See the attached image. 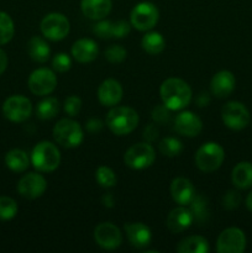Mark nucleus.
<instances>
[{
    "label": "nucleus",
    "mask_w": 252,
    "mask_h": 253,
    "mask_svg": "<svg viewBox=\"0 0 252 253\" xmlns=\"http://www.w3.org/2000/svg\"><path fill=\"white\" fill-rule=\"evenodd\" d=\"M194 221L192 212L189 209L180 205V207L175 208L172 211L168 214L167 220H166V225H167L168 230L173 234H180V232L185 231L189 229L190 225Z\"/></svg>",
    "instance_id": "nucleus-17"
},
{
    "label": "nucleus",
    "mask_w": 252,
    "mask_h": 253,
    "mask_svg": "<svg viewBox=\"0 0 252 253\" xmlns=\"http://www.w3.org/2000/svg\"><path fill=\"white\" fill-rule=\"evenodd\" d=\"M246 207L250 211H252V192L246 198Z\"/></svg>",
    "instance_id": "nucleus-46"
},
{
    "label": "nucleus",
    "mask_w": 252,
    "mask_h": 253,
    "mask_svg": "<svg viewBox=\"0 0 252 253\" xmlns=\"http://www.w3.org/2000/svg\"><path fill=\"white\" fill-rule=\"evenodd\" d=\"M16 202L10 197H0V220L2 221H7L16 216L17 214Z\"/></svg>",
    "instance_id": "nucleus-32"
},
{
    "label": "nucleus",
    "mask_w": 252,
    "mask_h": 253,
    "mask_svg": "<svg viewBox=\"0 0 252 253\" xmlns=\"http://www.w3.org/2000/svg\"><path fill=\"white\" fill-rule=\"evenodd\" d=\"M160 135V130H158L157 125L156 124H148L147 126L143 130V138H145L147 142H152Z\"/></svg>",
    "instance_id": "nucleus-41"
},
{
    "label": "nucleus",
    "mask_w": 252,
    "mask_h": 253,
    "mask_svg": "<svg viewBox=\"0 0 252 253\" xmlns=\"http://www.w3.org/2000/svg\"><path fill=\"white\" fill-rule=\"evenodd\" d=\"M156 160L152 146L147 142H140L131 146L124 155V162L131 169L141 170L151 167Z\"/></svg>",
    "instance_id": "nucleus-7"
},
{
    "label": "nucleus",
    "mask_w": 252,
    "mask_h": 253,
    "mask_svg": "<svg viewBox=\"0 0 252 253\" xmlns=\"http://www.w3.org/2000/svg\"><path fill=\"white\" fill-rule=\"evenodd\" d=\"M27 53L32 61L37 63H44L51 56V48L42 37L34 36L27 42Z\"/></svg>",
    "instance_id": "nucleus-23"
},
{
    "label": "nucleus",
    "mask_w": 252,
    "mask_h": 253,
    "mask_svg": "<svg viewBox=\"0 0 252 253\" xmlns=\"http://www.w3.org/2000/svg\"><path fill=\"white\" fill-rule=\"evenodd\" d=\"M15 34L14 21L9 14L0 11V46L9 43Z\"/></svg>",
    "instance_id": "nucleus-30"
},
{
    "label": "nucleus",
    "mask_w": 252,
    "mask_h": 253,
    "mask_svg": "<svg viewBox=\"0 0 252 253\" xmlns=\"http://www.w3.org/2000/svg\"><path fill=\"white\" fill-rule=\"evenodd\" d=\"M105 58L110 63H121L127 57V51L120 44H111L105 51Z\"/></svg>",
    "instance_id": "nucleus-34"
},
{
    "label": "nucleus",
    "mask_w": 252,
    "mask_h": 253,
    "mask_svg": "<svg viewBox=\"0 0 252 253\" xmlns=\"http://www.w3.org/2000/svg\"><path fill=\"white\" fill-rule=\"evenodd\" d=\"M5 165L12 172L22 173L29 168V156H27V153L25 151L19 150V148H14V150H10L5 155Z\"/></svg>",
    "instance_id": "nucleus-25"
},
{
    "label": "nucleus",
    "mask_w": 252,
    "mask_h": 253,
    "mask_svg": "<svg viewBox=\"0 0 252 253\" xmlns=\"http://www.w3.org/2000/svg\"><path fill=\"white\" fill-rule=\"evenodd\" d=\"M27 85H29L30 91L35 95H48L56 89L57 77L51 69L39 68L30 74Z\"/></svg>",
    "instance_id": "nucleus-10"
},
{
    "label": "nucleus",
    "mask_w": 252,
    "mask_h": 253,
    "mask_svg": "<svg viewBox=\"0 0 252 253\" xmlns=\"http://www.w3.org/2000/svg\"><path fill=\"white\" fill-rule=\"evenodd\" d=\"M82 109V100L79 96L77 95H71L64 100L63 104V110L67 115H69L71 118L77 116L79 114Z\"/></svg>",
    "instance_id": "nucleus-37"
},
{
    "label": "nucleus",
    "mask_w": 252,
    "mask_h": 253,
    "mask_svg": "<svg viewBox=\"0 0 252 253\" xmlns=\"http://www.w3.org/2000/svg\"><path fill=\"white\" fill-rule=\"evenodd\" d=\"M125 232L128 242L136 249L147 247L152 240L150 227L142 222H128L125 225Z\"/></svg>",
    "instance_id": "nucleus-18"
},
{
    "label": "nucleus",
    "mask_w": 252,
    "mask_h": 253,
    "mask_svg": "<svg viewBox=\"0 0 252 253\" xmlns=\"http://www.w3.org/2000/svg\"><path fill=\"white\" fill-rule=\"evenodd\" d=\"M7 67V56L1 48H0V76L5 72Z\"/></svg>",
    "instance_id": "nucleus-43"
},
{
    "label": "nucleus",
    "mask_w": 252,
    "mask_h": 253,
    "mask_svg": "<svg viewBox=\"0 0 252 253\" xmlns=\"http://www.w3.org/2000/svg\"><path fill=\"white\" fill-rule=\"evenodd\" d=\"M103 204L105 205L106 208H113L114 207V197L111 194L104 195L103 199H101Z\"/></svg>",
    "instance_id": "nucleus-45"
},
{
    "label": "nucleus",
    "mask_w": 252,
    "mask_h": 253,
    "mask_svg": "<svg viewBox=\"0 0 252 253\" xmlns=\"http://www.w3.org/2000/svg\"><path fill=\"white\" fill-rule=\"evenodd\" d=\"M210 251L209 242L203 236H189L178 244V253H208Z\"/></svg>",
    "instance_id": "nucleus-26"
},
{
    "label": "nucleus",
    "mask_w": 252,
    "mask_h": 253,
    "mask_svg": "<svg viewBox=\"0 0 252 253\" xmlns=\"http://www.w3.org/2000/svg\"><path fill=\"white\" fill-rule=\"evenodd\" d=\"M160 95L162 103L169 110H182L192 101V89L187 82L179 78H168L161 84Z\"/></svg>",
    "instance_id": "nucleus-1"
},
{
    "label": "nucleus",
    "mask_w": 252,
    "mask_h": 253,
    "mask_svg": "<svg viewBox=\"0 0 252 253\" xmlns=\"http://www.w3.org/2000/svg\"><path fill=\"white\" fill-rule=\"evenodd\" d=\"M53 138L58 145L66 148L78 147L84 140L83 128L72 119H62L54 125Z\"/></svg>",
    "instance_id": "nucleus-4"
},
{
    "label": "nucleus",
    "mask_w": 252,
    "mask_h": 253,
    "mask_svg": "<svg viewBox=\"0 0 252 253\" xmlns=\"http://www.w3.org/2000/svg\"><path fill=\"white\" fill-rule=\"evenodd\" d=\"M99 54L98 44L91 39H81L72 46V56L79 63H90Z\"/></svg>",
    "instance_id": "nucleus-19"
},
{
    "label": "nucleus",
    "mask_w": 252,
    "mask_h": 253,
    "mask_svg": "<svg viewBox=\"0 0 252 253\" xmlns=\"http://www.w3.org/2000/svg\"><path fill=\"white\" fill-rule=\"evenodd\" d=\"M111 0H82L81 9L84 16L90 20L105 19L111 11Z\"/></svg>",
    "instance_id": "nucleus-22"
},
{
    "label": "nucleus",
    "mask_w": 252,
    "mask_h": 253,
    "mask_svg": "<svg viewBox=\"0 0 252 253\" xmlns=\"http://www.w3.org/2000/svg\"><path fill=\"white\" fill-rule=\"evenodd\" d=\"M95 178L96 182L103 188H111L118 182V178H116V174L114 173V170L111 168L106 167V166H100L96 169Z\"/></svg>",
    "instance_id": "nucleus-33"
},
{
    "label": "nucleus",
    "mask_w": 252,
    "mask_h": 253,
    "mask_svg": "<svg viewBox=\"0 0 252 253\" xmlns=\"http://www.w3.org/2000/svg\"><path fill=\"white\" fill-rule=\"evenodd\" d=\"M131 24L125 20H119L113 24V37L114 39H124L130 34Z\"/></svg>",
    "instance_id": "nucleus-40"
},
{
    "label": "nucleus",
    "mask_w": 252,
    "mask_h": 253,
    "mask_svg": "<svg viewBox=\"0 0 252 253\" xmlns=\"http://www.w3.org/2000/svg\"><path fill=\"white\" fill-rule=\"evenodd\" d=\"M241 203V195L236 190H229L226 194L222 198V205H224L225 209L227 210H234Z\"/></svg>",
    "instance_id": "nucleus-39"
},
{
    "label": "nucleus",
    "mask_w": 252,
    "mask_h": 253,
    "mask_svg": "<svg viewBox=\"0 0 252 253\" xmlns=\"http://www.w3.org/2000/svg\"><path fill=\"white\" fill-rule=\"evenodd\" d=\"M235 84H236V81L231 72L220 71L211 78L210 90L217 98H226L234 91Z\"/></svg>",
    "instance_id": "nucleus-20"
},
{
    "label": "nucleus",
    "mask_w": 252,
    "mask_h": 253,
    "mask_svg": "<svg viewBox=\"0 0 252 253\" xmlns=\"http://www.w3.org/2000/svg\"><path fill=\"white\" fill-rule=\"evenodd\" d=\"M170 111L172 110H169L165 104L156 105L152 110V120L156 124H160V125L168 123L170 119Z\"/></svg>",
    "instance_id": "nucleus-38"
},
{
    "label": "nucleus",
    "mask_w": 252,
    "mask_h": 253,
    "mask_svg": "<svg viewBox=\"0 0 252 253\" xmlns=\"http://www.w3.org/2000/svg\"><path fill=\"white\" fill-rule=\"evenodd\" d=\"M47 189V182L39 173H27L17 183V192L26 199H37Z\"/></svg>",
    "instance_id": "nucleus-14"
},
{
    "label": "nucleus",
    "mask_w": 252,
    "mask_h": 253,
    "mask_svg": "<svg viewBox=\"0 0 252 253\" xmlns=\"http://www.w3.org/2000/svg\"><path fill=\"white\" fill-rule=\"evenodd\" d=\"M123 86L115 79H106L98 88V99L104 106L113 108L118 105L123 99Z\"/></svg>",
    "instance_id": "nucleus-16"
},
{
    "label": "nucleus",
    "mask_w": 252,
    "mask_h": 253,
    "mask_svg": "<svg viewBox=\"0 0 252 253\" xmlns=\"http://www.w3.org/2000/svg\"><path fill=\"white\" fill-rule=\"evenodd\" d=\"M94 240L101 249L111 251L120 246L123 235L119 227L111 222H101L94 230Z\"/></svg>",
    "instance_id": "nucleus-13"
},
{
    "label": "nucleus",
    "mask_w": 252,
    "mask_h": 253,
    "mask_svg": "<svg viewBox=\"0 0 252 253\" xmlns=\"http://www.w3.org/2000/svg\"><path fill=\"white\" fill-rule=\"evenodd\" d=\"M42 35L51 41H61L69 34V20L61 12H51L42 19L40 24Z\"/></svg>",
    "instance_id": "nucleus-8"
},
{
    "label": "nucleus",
    "mask_w": 252,
    "mask_h": 253,
    "mask_svg": "<svg viewBox=\"0 0 252 253\" xmlns=\"http://www.w3.org/2000/svg\"><path fill=\"white\" fill-rule=\"evenodd\" d=\"M31 163L39 172H53L61 163V153L56 145L48 141H41L32 150Z\"/></svg>",
    "instance_id": "nucleus-3"
},
{
    "label": "nucleus",
    "mask_w": 252,
    "mask_h": 253,
    "mask_svg": "<svg viewBox=\"0 0 252 253\" xmlns=\"http://www.w3.org/2000/svg\"><path fill=\"white\" fill-rule=\"evenodd\" d=\"M222 123L235 131L242 130L250 123V113L246 106L239 101H229L221 110Z\"/></svg>",
    "instance_id": "nucleus-11"
},
{
    "label": "nucleus",
    "mask_w": 252,
    "mask_h": 253,
    "mask_svg": "<svg viewBox=\"0 0 252 253\" xmlns=\"http://www.w3.org/2000/svg\"><path fill=\"white\" fill-rule=\"evenodd\" d=\"M170 195L177 204L185 207V205H189V203L193 200L195 190L189 179L184 177H178L172 180Z\"/></svg>",
    "instance_id": "nucleus-21"
},
{
    "label": "nucleus",
    "mask_w": 252,
    "mask_h": 253,
    "mask_svg": "<svg viewBox=\"0 0 252 253\" xmlns=\"http://www.w3.org/2000/svg\"><path fill=\"white\" fill-rule=\"evenodd\" d=\"M197 103L199 106H207L210 103V96L208 94H200L197 98Z\"/></svg>",
    "instance_id": "nucleus-44"
},
{
    "label": "nucleus",
    "mask_w": 252,
    "mask_h": 253,
    "mask_svg": "<svg viewBox=\"0 0 252 253\" xmlns=\"http://www.w3.org/2000/svg\"><path fill=\"white\" fill-rule=\"evenodd\" d=\"M189 210L194 217V221H197L199 225L205 224L209 220V204L204 195H194L193 200L189 203Z\"/></svg>",
    "instance_id": "nucleus-27"
},
{
    "label": "nucleus",
    "mask_w": 252,
    "mask_h": 253,
    "mask_svg": "<svg viewBox=\"0 0 252 253\" xmlns=\"http://www.w3.org/2000/svg\"><path fill=\"white\" fill-rule=\"evenodd\" d=\"M103 126H104L103 121L99 120V119H89L85 124L86 131L90 133L100 132L101 128H103Z\"/></svg>",
    "instance_id": "nucleus-42"
},
{
    "label": "nucleus",
    "mask_w": 252,
    "mask_h": 253,
    "mask_svg": "<svg viewBox=\"0 0 252 253\" xmlns=\"http://www.w3.org/2000/svg\"><path fill=\"white\" fill-rule=\"evenodd\" d=\"M2 114L11 123H24L31 116L32 104L26 96H9L2 104Z\"/></svg>",
    "instance_id": "nucleus-9"
},
{
    "label": "nucleus",
    "mask_w": 252,
    "mask_h": 253,
    "mask_svg": "<svg viewBox=\"0 0 252 253\" xmlns=\"http://www.w3.org/2000/svg\"><path fill=\"white\" fill-rule=\"evenodd\" d=\"M138 125V114L130 106H113L106 115V126L118 136L128 135Z\"/></svg>",
    "instance_id": "nucleus-2"
},
{
    "label": "nucleus",
    "mask_w": 252,
    "mask_h": 253,
    "mask_svg": "<svg viewBox=\"0 0 252 253\" xmlns=\"http://www.w3.org/2000/svg\"><path fill=\"white\" fill-rule=\"evenodd\" d=\"M246 249V236L239 227H229L219 235L216 251L219 253H242Z\"/></svg>",
    "instance_id": "nucleus-12"
},
{
    "label": "nucleus",
    "mask_w": 252,
    "mask_h": 253,
    "mask_svg": "<svg viewBox=\"0 0 252 253\" xmlns=\"http://www.w3.org/2000/svg\"><path fill=\"white\" fill-rule=\"evenodd\" d=\"M160 11L157 6L150 1H141L132 9L130 14L131 26L138 31H150L157 25Z\"/></svg>",
    "instance_id": "nucleus-6"
},
{
    "label": "nucleus",
    "mask_w": 252,
    "mask_h": 253,
    "mask_svg": "<svg viewBox=\"0 0 252 253\" xmlns=\"http://www.w3.org/2000/svg\"><path fill=\"white\" fill-rule=\"evenodd\" d=\"M231 180L239 189H249L252 187V163L240 162L232 169Z\"/></svg>",
    "instance_id": "nucleus-24"
},
{
    "label": "nucleus",
    "mask_w": 252,
    "mask_h": 253,
    "mask_svg": "<svg viewBox=\"0 0 252 253\" xmlns=\"http://www.w3.org/2000/svg\"><path fill=\"white\" fill-rule=\"evenodd\" d=\"M141 46L145 52H147L148 54H160L165 51L166 48V40L160 32H148L145 36L142 37V41H141Z\"/></svg>",
    "instance_id": "nucleus-28"
},
{
    "label": "nucleus",
    "mask_w": 252,
    "mask_h": 253,
    "mask_svg": "<svg viewBox=\"0 0 252 253\" xmlns=\"http://www.w3.org/2000/svg\"><path fill=\"white\" fill-rule=\"evenodd\" d=\"M160 152L166 157H175L183 151V143L175 137H165L158 145Z\"/></svg>",
    "instance_id": "nucleus-31"
},
{
    "label": "nucleus",
    "mask_w": 252,
    "mask_h": 253,
    "mask_svg": "<svg viewBox=\"0 0 252 253\" xmlns=\"http://www.w3.org/2000/svg\"><path fill=\"white\" fill-rule=\"evenodd\" d=\"M224 160V148L216 142L204 143L195 153V165L204 173H212L219 169Z\"/></svg>",
    "instance_id": "nucleus-5"
},
{
    "label": "nucleus",
    "mask_w": 252,
    "mask_h": 253,
    "mask_svg": "<svg viewBox=\"0 0 252 253\" xmlns=\"http://www.w3.org/2000/svg\"><path fill=\"white\" fill-rule=\"evenodd\" d=\"M59 101L56 98L43 99L36 106V115L40 120H51L59 113Z\"/></svg>",
    "instance_id": "nucleus-29"
},
{
    "label": "nucleus",
    "mask_w": 252,
    "mask_h": 253,
    "mask_svg": "<svg viewBox=\"0 0 252 253\" xmlns=\"http://www.w3.org/2000/svg\"><path fill=\"white\" fill-rule=\"evenodd\" d=\"M113 24L114 22L109 21V20H99L93 27L94 34L100 39H111L113 37Z\"/></svg>",
    "instance_id": "nucleus-36"
},
{
    "label": "nucleus",
    "mask_w": 252,
    "mask_h": 253,
    "mask_svg": "<svg viewBox=\"0 0 252 253\" xmlns=\"http://www.w3.org/2000/svg\"><path fill=\"white\" fill-rule=\"evenodd\" d=\"M52 67H53L54 71L58 72V73H66V72H68L72 67L71 57L67 53H63V52L57 53L56 56L53 57V59H52Z\"/></svg>",
    "instance_id": "nucleus-35"
},
{
    "label": "nucleus",
    "mask_w": 252,
    "mask_h": 253,
    "mask_svg": "<svg viewBox=\"0 0 252 253\" xmlns=\"http://www.w3.org/2000/svg\"><path fill=\"white\" fill-rule=\"evenodd\" d=\"M174 128L179 135L194 137L200 133L203 123L197 114L192 111H182L174 119Z\"/></svg>",
    "instance_id": "nucleus-15"
}]
</instances>
